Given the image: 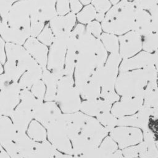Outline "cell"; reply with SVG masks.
<instances>
[{
    "label": "cell",
    "instance_id": "6da1fadb",
    "mask_svg": "<svg viewBox=\"0 0 158 158\" xmlns=\"http://www.w3.org/2000/svg\"><path fill=\"white\" fill-rule=\"evenodd\" d=\"M6 61L4 73L17 82L21 89L30 90L41 79L43 69L23 45L6 43Z\"/></svg>",
    "mask_w": 158,
    "mask_h": 158
},
{
    "label": "cell",
    "instance_id": "7a4b0ae2",
    "mask_svg": "<svg viewBox=\"0 0 158 158\" xmlns=\"http://www.w3.org/2000/svg\"><path fill=\"white\" fill-rule=\"evenodd\" d=\"M136 10L133 2L123 0L112 6L101 23L102 31L120 36L132 30Z\"/></svg>",
    "mask_w": 158,
    "mask_h": 158
},
{
    "label": "cell",
    "instance_id": "3957f363",
    "mask_svg": "<svg viewBox=\"0 0 158 158\" xmlns=\"http://www.w3.org/2000/svg\"><path fill=\"white\" fill-rule=\"evenodd\" d=\"M149 81L144 69L120 72L118 75L115 90L122 97H144Z\"/></svg>",
    "mask_w": 158,
    "mask_h": 158
},
{
    "label": "cell",
    "instance_id": "277c9868",
    "mask_svg": "<svg viewBox=\"0 0 158 158\" xmlns=\"http://www.w3.org/2000/svg\"><path fill=\"white\" fill-rule=\"evenodd\" d=\"M55 100L65 113L79 111L81 103V97L75 87L73 76H64L59 79Z\"/></svg>",
    "mask_w": 158,
    "mask_h": 158
},
{
    "label": "cell",
    "instance_id": "5b68a950",
    "mask_svg": "<svg viewBox=\"0 0 158 158\" xmlns=\"http://www.w3.org/2000/svg\"><path fill=\"white\" fill-rule=\"evenodd\" d=\"M122 60L119 53H110L103 66L96 69L91 77L98 81L101 90H115V85Z\"/></svg>",
    "mask_w": 158,
    "mask_h": 158
},
{
    "label": "cell",
    "instance_id": "8992f818",
    "mask_svg": "<svg viewBox=\"0 0 158 158\" xmlns=\"http://www.w3.org/2000/svg\"><path fill=\"white\" fill-rule=\"evenodd\" d=\"M69 35L55 37L49 48L46 68L59 79L64 75V64Z\"/></svg>",
    "mask_w": 158,
    "mask_h": 158
},
{
    "label": "cell",
    "instance_id": "52a82bcc",
    "mask_svg": "<svg viewBox=\"0 0 158 158\" xmlns=\"http://www.w3.org/2000/svg\"><path fill=\"white\" fill-rule=\"evenodd\" d=\"M2 23L9 27L23 30L30 34V10L28 0L13 4Z\"/></svg>",
    "mask_w": 158,
    "mask_h": 158
},
{
    "label": "cell",
    "instance_id": "ba28073f",
    "mask_svg": "<svg viewBox=\"0 0 158 158\" xmlns=\"http://www.w3.org/2000/svg\"><path fill=\"white\" fill-rule=\"evenodd\" d=\"M48 138L52 145L59 151L65 154L72 155V143L62 123L58 119L47 127Z\"/></svg>",
    "mask_w": 158,
    "mask_h": 158
},
{
    "label": "cell",
    "instance_id": "9c48e42d",
    "mask_svg": "<svg viewBox=\"0 0 158 158\" xmlns=\"http://www.w3.org/2000/svg\"><path fill=\"white\" fill-rule=\"evenodd\" d=\"M109 133L118 147L122 149L138 144L143 139L141 129L135 127L117 126L111 130Z\"/></svg>",
    "mask_w": 158,
    "mask_h": 158
},
{
    "label": "cell",
    "instance_id": "30bf717a",
    "mask_svg": "<svg viewBox=\"0 0 158 158\" xmlns=\"http://www.w3.org/2000/svg\"><path fill=\"white\" fill-rule=\"evenodd\" d=\"M108 133L96 118L87 115L79 134L93 145L98 147Z\"/></svg>",
    "mask_w": 158,
    "mask_h": 158
},
{
    "label": "cell",
    "instance_id": "8fae6325",
    "mask_svg": "<svg viewBox=\"0 0 158 158\" xmlns=\"http://www.w3.org/2000/svg\"><path fill=\"white\" fill-rule=\"evenodd\" d=\"M119 54L123 59L131 58L142 50L143 37L133 30L118 36Z\"/></svg>",
    "mask_w": 158,
    "mask_h": 158
},
{
    "label": "cell",
    "instance_id": "7c38bea8",
    "mask_svg": "<svg viewBox=\"0 0 158 158\" xmlns=\"http://www.w3.org/2000/svg\"><path fill=\"white\" fill-rule=\"evenodd\" d=\"M28 2L30 17L46 22L58 15L56 10L57 0H28Z\"/></svg>",
    "mask_w": 158,
    "mask_h": 158
},
{
    "label": "cell",
    "instance_id": "4fadbf2b",
    "mask_svg": "<svg viewBox=\"0 0 158 158\" xmlns=\"http://www.w3.org/2000/svg\"><path fill=\"white\" fill-rule=\"evenodd\" d=\"M111 107V113L116 118L132 115L143 105V98L138 97H122Z\"/></svg>",
    "mask_w": 158,
    "mask_h": 158
},
{
    "label": "cell",
    "instance_id": "5bb4252c",
    "mask_svg": "<svg viewBox=\"0 0 158 158\" xmlns=\"http://www.w3.org/2000/svg\"><path fill=\"white\" fill-rule=\"evenodd\" d=\"M152 108L143 105L139 110L132 115L117 118V126H130L142 129L148 128L149 118L152 114Z\"/></svg>",
    "mask_w": 158,
    "mask_h": 158
},
{
    "label": "cell",
    "instance_id": "9a60e30c",
    "mask_svg": "<svg viewBox=\"0 0 158 158\" xmlns=\"http://www.w3.org/2000/svg\"><path fill=\"white\" fill-rule=\"evenodd\" d=\"M77 22L76 14L70 12L64 15H57L48 24L55 37L69 35L72 31Z\"/></svg>",
    "mask_w": 158,
    "mask_h": 158
},
{
    "label": "cell",
    "instance_id": "2e32d148",
    "mask_svg": "<svg viewBox=\"0 0 158 158\" xmlns=\"http://www.w3.org/2000/svg\"><path fill=\"white\" fill-rule=\"evenodd\" d=\"M149 65H154L152 53L141 51L131 58L123 59L119 66V72L143 69Z\"/></svg>",
    "mask_w": 158,
    "mask_h": 158
},
{
    "label": "cell",
    "instance_id": "e0dca14e",
    "mask_svg": "<svg viewBox=\"0 0 158 158\" xmlns=\"http://www.w3.org/2000/svg\"><path fill=\"white\" fill-rule=\"evenodd\" d=\"M24 48L42 68H46L49 48L36 37H30L23 45Z\"/></svg>",
    "mask_w": 158,
    "mask_h": 158
},
{
    "label": "cell",
    "instance_id": "ac0fdd59",
    "mask_svg": "<svg viewBox=\"0 0 158 158\" xmlns=\"http://www.w3.org/2000/svg\"><path fill=\"white\" fill-rule=\"evenodd\" d=\"M132 30L142 37L152 32L151 15L148 11L136 9Z\"/></svg>",
    "mask_w": 158,
    "mask_h": 158
},
{
    "label": "cell",
    "instance_id": "d6986e66",
    "mask_svg": "<svg viewBox=\"0 0 158 158\" xmlns=\"http://www.w3.org/2000/svg\"><path fill=\"white\" fill-rule=\"evenodd\" d=\"M111 104L98 98L93 100H86L81 102L80 110L84 114L90 116H97L99 114L110 112Z\"/></svg>",
    "mask_w": 158,
    "mask_h": 158
},
{
    "label": "cell",
    "instance_id": "ffe728a7",
    "mask_svg": "<svg viewBox=\"0 0 158 158\" xmlns=\"http://www.w3.org/2000/svg\"><path fill=\"white\" fill-rule=\"evenodd\" d=\"M0 36L6 43L23 45L30 37L28 32L9 27L2 24V29Z\"/></svg>",
    "mask_w": 158,
    "mask_h": 158
},
{
    "label": "cell",
    "instance_id": "44dd1931",
    "mask_svg": "<svg viewBox=\"0 0 158 158\" xmlns=\"http://www.w3.org/2000/svg\"><path fill=\"white\" fill-rule=\"evenodd\" d=\"M77 51L76 48L75 38L70 33L67 43V50L64 64V76H73L77 60Z\"/></svg>",
    "mask_w": 158,
    "mask_h": 158
},
{
    "label": "cell",
    "instance_id": "7402d4cb",
    "mask_svg": "<svg viewBox=\"0 0 158 158\" xmlns=\"http://www.w3.org/2000/svg\"><path fill=\"white\" fill-rule=\"evenodd\" d=\"M77 89L83 99L93 100L100 98L101 85L91 76Z\"/></svg>",
    "mask_w": 158,
    "mask_h": 158
},
{
    "label": "cell",
    "instance_id": "603a6c76",
    "mask_svg": "<svg viewBox=\"0 0 158 158\" xmlns=\"http://www.w3.org/2000/svg\"><path fill=\"white\" fill-rule=\"evenodd\" d=\"M46 86L44 99L46 101H53L56 99L59 79L47 68L43 69L41 79Z\"/></svg>",
    "mask_w": 158,
    "mask_h": 158
},
{
    "label": "cell",
    "instance_id": "cb8c5ba5",
    "mask_svg": "<svg viewBox=\"0 0 158 158\" xmlns=\"http://www.w3.org/2000/svg\"><path fill=\"white\" fill-rule=\"evenodd\" d=\"M157 88V81L148 82L143 97V105L144 106L154 108L158 105Z\"/></svg>",
    "mask_w": 158,
    "mask_h": 158
},
{
    "label": "cell",
    "instance_id": "d4e9b609",
    "mask_svg": "<svg viewBox=\"0 0 158 158\" xmlns=\"http://www.w3.org/2000/svg\"><path fill=\"white\" fill-rule=\"evenodd\" d=\"M99 39L107 52L110 53H119L118 36L112 33L102 32Z\"/></svg>",
    "mask_w": 158,
    "mask_h": 158
},
{
    "label": "cell",
    "instance_id": "484cf974",
    "mask_svg": "<svg viewBox=\"0 0 158 158\" xmlns=\"http://www.w3.org/2000/svg\"><path fill=\"white\" fill-rule=\"evenodd\" d=\"M96 11L91 4L85 6L76 14L77 20L83 25L88 24L95 19Z\"/></svg>",
    "mask_w": 158,
    "mask_h": 158
},
{
    "label": "cell",
    "instance_id": "4316f807",
    "mask_svg": "<svg viewBox=\"0 0 158 158\" xmlns=\"http://www.w3.org/2000/svg\"><path fill=\"white\" fill-rule=\"evenodd\" d=\"M144 142L147 146L148 158H158V150L156 146L155 139L148 128L143 130Z\"/></svg>",
    "mask_w": 158,
    "mask_h": 158
},
{
    "label": "cell",
    "instance_id": "83f0119b",
    "mask_svg": "<svg viewBox=\"0 0 158 158\" xmlns=\"http://www.w3.org/2000/svg\"><path fill=\"white\" fill-rule=\"evenodd\" d=\"M142 50L150 53L158 50V33L152 32L143 37Z\"/></svg>",
    "mask_w": 158,
    "mask_h": 158
},
{
    "label": "cell",
    "instance_id": "f1b7e54d",
    "mask_svg": "<svg viewBox=\"0 0 158 158\" xmlns=\"http://www.w3.org/2000/svg\"><path fill=\"white\" fill-rule=\"evenodd\" d=\"M96 118L98 121L106 128L108 133L117 126V118H116L110 112L102 113L98 115Z\"/></svg>",
    "mask_w": 158,
    "mask_h": 158
},
{
    "label": "cell",
    "instance_id": "f546056e",
    "mask_svg": "<svg viewBox=\"0 0 158 158\" xmlns=\"http://www.w3.org/2000/svg\"><path fill=\"white\" fill-rule=\"evenodd\" d=\"M36 38L39 42L47 46H50L52 45L54 40L55 36L48 23L44 25L43 29L37 36Z\"/></svg>",
    "mask_w": 158,
    "mask_h": 158
},
{
    "label": "cell",
    "instance_id": "4dcf8cb0",
    "mask_svg": "<svg viewBox=\"0 0 158 158\" xmlns=\"http://www.w3.org/2000/svg\"><path fill=\"white\" fill-rule=\"evenodd\" d=\"M46 22L33 17H30V37H37L43 29Z\"/></svg>",
    "mask_w": 158,
    "mask_h": 158
},
{
    "label": "cell",
    "instance_id": "1f68e13d",
    "mask_svg": "<svg viewBox=\"0 0 158 158\" xmlns=\"http://www.w3.org/2000/svg\"><path fill=\"white\" fill-rule=\"evenodd\" d=\"M99 146L102 151L110 154L115 152L118 148L117 144L110 136H106Z\"/></svg>",
    "mask_w": 158,
    "mask_h": 158
},
{
    "label": "cell",
    "instance_id": "d6a6232c",
    "mask_svg": "<svg viewBox=\"0 0 158 158\" xmlns=\"http://www.w3.org/2000/svg\"><path fill=\"white\" fill-rule=\"evenodd\" d=\"M30 90L37 99L43 101L45 96L46 86L41 79L36 82L31 86Z\"/></svg>",
    "mask_w": 158,
    "mask_h": 158
},
{
    "label": "cell",
    "instance_id": "836d02e7",
    "mask_svg": "<svg viewBox=\"0 0 158 158\" xmlns=\"http://www.w3.org/2000/svg\"><path fill=\"white\" fill-rule=\"evenodd\" d=\"M86 30L88 32H89L96 38H99L101 35L102 33L101 24V22H99L96 20H93L86 24Z\"/></svg>",
    "mask_w": 158,
    "mask_h": 158
},
{
    "label": "cell",
    "instance_id": "e575fe53",
    "mask_svg": "<svg viewBox=\"0 0 158 158\" xmlns=\"http://www.w3.org/2000/svg\"><path fill=\"white\" fill-rule=\"evenodd\" d=\"M91 4L96 9V12L106 13L112 7L109 0H91Z\"/></svg>",
    "mask_w": 158,
    "mask_h": 158
},
{
    "label": "cell",
    "instance_id": "d590c367",
    "mask_svg": "<svg viewBox=\"0 0 158 158\" xmlns=\"http://www.w3.org/2000/svg\"><path fill=\"white\" fill-rule=\"evenodd\" d=\"M100 98L107 102L108 103L112 104L120 100L119 95L115 90H101Z\"/></svg>",
    "mask_w": 158,
    "mask_h": 158
},
{
    "label": "cell",
    "instance_id": "8d00e7d4",
    "mask_svg": "<svg viewBox=\"0 0 158 158\" xmlns=\"http://www.w3.org/2000/svg\"><path fill=\"white\" fill-rule=\"evenodd\" d=\"M56 10L58 15H64L70 12L69 0H57Z\"/></svg>",
    "mask_w": 158,
    "mask_h": 158
},
{
    "label": "cell",
    "instance_id": "74e56055",
    "mask_svg": "<svg viewBox=\"0 0 158 158\" xmlns=\"http://www.w3.org/2000/svg\"><path fill=\"white\" fill-rule=\"evenodd\" d=\"M136 9L149 11L156 3V0H135L133 2Z\"/></svg>",
    "mask_w": 158,
    "mask_h": 158
},
{
    "label": "cell",
    "instance_id": "f35d334b",
    "mask_svg": "<svg viewBox=\"0 0 158 158\" xmlns=\"http://www.w3.org/2000/svg\"><path fill=\"white\" fill-rule=\"evenodd\" d=\"M13 4L12 0H0V15L1 20L5 19Z\"/></svg>",
    "mask_w": 158,
    "mask_h": 158
},
{
    "label": "cell",
    "instance_id": "ab89813d",
    "mask_svg": "<svg viewBox=\"0 0 158 158\" xmlns=\"http://www.w3.org/2000/svg\"><path fill=\"white\" fill-rule=\"evenodd\" d=\"M123 156L125 158H135L138 156V146L134 145L123 149L122 151Z\"/></svg>",
    "mask_w": 158,
    "mask_h": 158
},
{
    "label": "cell",
    "instance_id": "60d3db41",
    "mask_svg": "<svg viewBox=\"0 0 158 158\" xmlns=\"http://www.w3.org/2000/svg\"><path fill=\"white\" fill-rule=\"evenodd\" d=\"M148 129L152 134L155 141L158 139V119L151 116L148 123Z\"/></svg>",
    "mask_w": 158,
    "mask_h": 158
},
{
    "label": "cell",
    "instance_id": "b9f144b4",
    "mask_svg": "<svg viewBox=\"0 0 158 158\" xmlns=\"http://www.w3.org/2000/svg\"><path fill=\"white\" fill-rule=\"evenodd\" d=\"M70 12L77 14L83 8V4L79 0H69Z\"/></svg>",
    "mask_w": 158,
    "mask_h": 158
},
{
    "label": "cell",
    "instance_id": "7bdbcfd3",
    "mask_svg": "<svg viewBox=\"0 0 158 158\" xmlns=\"http://www.w3.org/2000/svg\"><path fill=\"white\" fill-rule=\"evenodd\" d=\"M5 46H6V42L0 36V61L2 65L4 64L6 61Z\"/></svg>",
    "mask_w": 158,
    "mask_h": 158
},
{
    "label": "cell",
    "instance_id": "ee69618b",
    "mask_svg": "<svg viewBox=\"0 0 158 158\" xmlns=\"http://www.w3.org/2000/svg\"><path fill=\"white\" fill-rule=\"evenodd\" d=\"M138 146L139 149L138 156L139 158H148V151L146 143L144 141H141L138 144Z\"/></svg>",
    "mask_w": 158,
    "mask_h": 158
},
{
    "label": "cell",
    "instance_id": "f6af8a7d",
    "mask_svg": "<svg viewBox=\"0 0 158 158\" xmlns=\"http://www.w3.org/2000/svg\"><path fill=\"white\" fill-rule=\"evenodd\" d=\"M152 19V32L158 33V17Z\"/></svg>",
    "mask_w": 158,
    "mask_h": 158
},
{
    "label": "cell",
    "instance_id": "bcb514c9",
    "mask_svg": "<svg viewBox=\"0 0 158 158\" xmlns=\"http://www.w3.org/2000/svg\"><path fill=\"white\" fill-rule=\"evenodd\" d=\"M105 15H106V13L101 12H96V14L95 16V20H96L99 22H102L105 18Z\"/></svg>",
    "mask_w": 158,
    "mask_h": 158
},
{
    "label": "cell",
    "instance_id": "7dc6e473",
    "mask_svg": "<svg viewBox=\"0 0 158 158\" xmlns=\"http://www.w3.org/2000/svg\"><path fill=\"white\" fill-rule=\"evenodd\" d=\"M54 158H74V157L72 155L65 154H62L58 151H56Z\"/></svg>",
    "mask_w": 158,
    "mask_h": 158
},
{
    "label": "cell",
    "instance_id": "c3c4849f",
    "mask_svg": "<svg viewBox=\"0 0 158 158\" xmlns=\"http://www.w3.org/2000/svg\"><path fill=\"white\" fill-rule=\"evenodd\" d=\"M151 116L154 118L158 119V105L152 108Z\"/></svg>",
    "mask_w": 158,
    "mask_h": 158
},
{
    "label": "cell",
    "instance_id": "681fc988",
    "mask_svg": "<svg viewBox=\"0 0 158 158\" xmlns=\"http://www.w3.org/2000/svg\"><path fill=\"white\" fill-rule=\"evenodd\" d=\"M79 1L81 2V3L83 5H85V6L91 4V0H79Z\"/></svg>",
    "mask_w": 158,
    "mask_h": 158
},
{
    "label": "cell",
    "instance_id": "f907efd6",
    "mask_svg": "<svg viewBox=\"0 0 158 158\" xmlns=\"http://www.w3.org/2000/svg\"><path fill=\"white\" fill-rule=\"evenodd\" d=\"M120 1H121V0H109V1H110V2L111 3L112 6L117 4V3L119 2Z\"/></svg>",
    "mask_w": 158,
    "mask_h": 158
},
{
    "label": "cell",
    "instance_id": "816d5d0a",
    "mask_svg": "<svg viewBox=\"0 0 158 158\" xmlns=\"http://www.w3.org/2000/svg\"><path fill=\"white\" fill-rule=\"evenodd\" d=\"M4 73V68H3V65L0 61V75Z\"/></svg>",
    "mask_w": 158,
    "mask_h": 158
},
{
    "label": "cell",
    "instance_id": "f5cc1de1",
    "mask_svg": "<svg viewBox=\"0 0 158 158\" xmlns=\"http://www.w3.org/2000/svg\"><path fill=\"white\" fill-rule=\"evenodd\" d=\"M2 20H1V15H0V33L2 31Z\"/></svg>",
    "mask_w": 158,
    "mask_h": 158
},
{
    "label": "cell",
    "instance_id": "db71d44e",
    "mask_svg": "<svg viewBox=\"0 0 158 158\" xmlns=\"http://www.w3.org/2000/svg\"><path fill=\"white\" fill-rule=\"evenodd\" d=\"M156 66V71H157V83H158V64L154 65Z\"/></svg>",
    "mask_w": 158,
    "mask_h": 158
},
{
    "label": "cell",
    "instance_id": "11a10c76",
    "mask_svg": "<svg viewBox=\"0 0 158 158\" xmlns=\"http://www.w3.org/2000/svg\"><path fill=\"white\" fill-rule=\"evenodd\" d=\"M155 143H156V147H157V150H158V139L156 140V141H155Z\"/></svg>",
    "mask_w": 158,
    "mask_h": 158
},
{
    "label": "cell",
    "instance_id": "9f6ffc18",
    "mask_svg": "<svg viewBox=\"0 0 158 158\" xmlns=\"http://www.w3.org/2000/svg\"><path fill=\"white\" fill-rule=\"evenodd\" d=\"M23 1V0H12V1L14 2V3L16 2H18V1Z\"/></svg>",
    "mask_w": 158,
    "mask_h": 158
},
{
    "label": "cell",
    "instance_id": "6f0895ef",
    "mask_svg": "<svg viewBox=\"0 0 158 158\" xmlns=\"http://www.w3.org/2000/svg\"><path fill=\"white\" fill-rule=\"evenodd\" d=\"M123 1H130V2H133L135 0H123Z\"/></svg>",
    "mask_w": 158,
    "mask_h": 158
},
{
    "label": "cell",
    "instance_id": "680465c9",
    "mask_svg": "<svg viewBox=\"0 0 158 158\" xmlns=\"http://www.w3.org/2000/svg\"><path fill=\"white\" fill-rule=\"evenodd\" d=\"M156 5L158 6V0H156Z\"/></svg>",
    "mask_w": 158,
    "mask_h": 158
},
{
    "label": "cell",
    "instance_id": "91938a15",
    "mask_svg": "<svg viewBox=\"0 0 158 158\" xmlns=\"http://www.w3.org/2000/svg\"><path fill=\"white\" fill-rule=\"evenodd\" d=\"M135 158H139V157H135Z\"/></svg>",
    "mask_w": 158,
    "mask_h": 158
},
{
    "label": "cell",
    "instance_id": "94428289",
    "mask_svg": "<svg viewBox=\"0 0 158 158\" xmlns=\"http://www.w3.org/2000/svg\"><path fill=\"white\" fill-rule=\"evenodd\" d=\"M157 91H158V88H157Z\"/></svg>",
    "mask_w": 158,
    "mask_h": 158
}]
</instances>
